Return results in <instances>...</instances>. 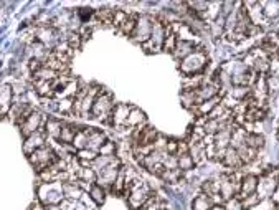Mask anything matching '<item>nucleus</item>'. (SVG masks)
<instances>
[{"mask_svg": "<svg viewBox=\"0 0 279 210\" xmlns=\"http://www.w3.org/2000/svg\"><path fill=\"white\" fill-rule=\"evenodd\" d=\"M122 194L126 196L131 210H139L149 201V197H151L154 192H152V189L149 187V184L144 181L142 177H139L136 181H132L131 184H127V186L124 187Z\"/></svg>", "mask_w": 279, "mask_h": 210, "instance_id": "obj_1", "label": "nucleus"}, {"mask_svg": "<svg viewBox=\"0 0 279 210\" xmlns=\"http://www.w3.org/2000/svg\"><path fill=\"white\" fill-rule=\"evenodd\" d=\"M38 202L41 206H61L65 202V192L61 182H43L38 186Z\"/></svg>", "mask_w": 279, "mask_h": 210, "instance_id": "obj_2", "label": "nucleus"}, {"mask_svg": "<svg viewBox=\"0 0 279 210\" xmlns=\"http://www.w3.org/2000/svg\"><path fill=\"white\" fill-rule=\"evenodd\" d=\"M112 107H114V103H112L111 95L106 93L104 90H101L96 96L94 103H93L91 117H94V119L101 121V122H109Z\"/></svg>", "mask_w": 279, "mask_h": 210, "instance_id": "obj_3", "label": "nucleus"}, {"mask_svg": "<svg viewBox=\"0 0 279 210\" xmlns=\"http://www.w3.org/2000/svg\"><path fill=\"white\" fill-rule=\"evenodd\" d=\"M206 61H208V58H206L205 50L201 47H197L193 53H190L187 58H184L180 61V71H182L185 76L197 75L206 66Z\"/></svg>", "mask_w": 279, "mask_h": 210, "instance_id": "obj_4", "label": "nucleus"}, {"mask_svg": "<svg viewBox=\"0 0 279 210\" xmlns=\"http://www.w3.org/2000/svg\"><path fill=\"white\" fill-rule=\"evenodd\" d=\"M28 161L35 169H37V172H41V171H45L46 167L53 166V164L58 161V156H56L53 147L45 144L43 147L35 151L33 154H30Z\"/></svg>", "mask_w": 279, "mask_h": 210, "instance_id": "obj_5", "label": "nucleus"}, {"mask_svg": "<svg viewBox=\"0 0 279 210\" xmlns=\"http://www.w3.org/2000/svg\"><path fill=\"white\" fill-rule=\"evenodd\" d=\"M165 33H167V27H165V25L160 22L159 18H154L151 38H149L147 42L142 45V48L146 50V52H149V53L160 52V50H162V47H164Z\"/></svg>", "mask_w": 279, "mask_h": 210, "instance_id": "obj_6", "label": "nucleus"}, {"mask_svg": "<svg viewBox=\"0 0 279 210\" xmlns=\"http://www.w3.org/2000/svg\"><path fill=\"white\" fill-rule=\"evenodd\" d=\"M278 184H279L278 169H275L273 172H268L265 177L260 179V182H258V189H256L258 197H260L261 201H263V199H266V197H273V194H275Z\"/></svg>", "mask_w": 279, "mask_h": 210, "instance_id": "obj_7", "label": "nucleus"}, {"mask_svg": "<svg viewBox=\"0 0 279 210\" xmlns=\"http://www.w3.org/2000/svg\"><path fill=\"white\" fill-rule=\"evenodd\" d=\"M152 23H154V18H151V17H146V15H141V17H137L136 28H134V33H132L131 38L134 40V42L144 45L149 38H151Z\"/></svg>", "mask_w": 279, "mask_h": 210, "instance_id": "obj_8", "label": "nucleus"}, {"mask_svg": "<svg viewBox=\"0 0 279 210\" xmlns=\"http://www.w3.org/2000/svg\"><path fill=\"white\" fill-rule=\"evenodd\" d=\"M119 171H121V161H119V159H116L111 166H107L106 169H102V171L97 174L96 184H97V186H101L102 189H106V187L111 189L112 186H114Z\"/></svg>", "mask_w": 279, "mask_h": 210, "instance_id": "obj_9", "label": "nucleus"}, {"mask_svg": "<svg viewBox=\"0 0 279 210\" xmlns=\"http://www.w3.org/2000/svg\"><path fill=\"white\" fill-rule=\"evenodd\" d=\"M45 117H43V114H41L40 111H35L33 109V112L32 114H30L27 119H25V122L22 126H20V129H22V134L25 136V137H28L30 134H33V132H37V131H40L41 127L45 126Z\"/></svg>", "mask_w": 279, "mask_h": 210, "instance_id": "obj_10", "label": "nucleus"}, {"mask_svg": "<svg viewBox=\"0 0 279 210\" xmlns=\"http://www.w3.org/2000/svg\"><path fill=\"white\" fill-rule=\"evenodd\" d=\"M46 142V134H45V126L41 127L40 131L33 132V134H30L28 137H25V142H23V152L27 156L33 154L35 151L40 149V147H43Z\"/></svg>", "mask_w": 279, "mask_h": 210, "instance_id": "obj_11", "label": "nucleus"}, {"mask_svg": "<svg viewBox=\"0 0 279 210\" xmlns=\"http://www.w3.org/2000/svg\"><path fill=\"white\" fill-rule=\"evenodd\" d=\"M129 112H131V106L126 105V103H117L112 107V112H111V119H109V124L119 127H126V122H127V116Z\"/></svg>", "mask_w": 279, "mask_h": 210, "instance_id": "obj_12", "label": "nucleus"}, {"mask_svg": "<svg viewBox=\"0 0 279 210\" xmlns=\"http://www.w3.org/2000/svg\"><path fill=\"white\" fill-rule=\"evenodd\" d=\"M258 182H260V179H258L256 176H253V174H248V176H245L241 179L240 191H238V199H240V201L246 199L248 196H251V194H256Z\"/></svg>", "mask_w": 279, "mask_h": 210, "instance_id": "obj_13", "label": "nucleus"}, {"mask_svg": "<svg viewBox=\"0 0 279 210\" xmlns=\"http://www.w3.org/2000/svg\"><path fill=\"white\" fill-rule=\"evenodd\" d=\"M243 5H245V8H246L248 18H250V22L255 25V27H261V25H265L266 18H265V15H263L260 2H246Z\"/></svg>", "mask_w": 279, "mask_h": 210, "instance_id": "obj_14", "label": "nucleus"}, {"mask_svg": "<svg viewBox=\"0 0 279 210\" xmlns=\"http://www.w3.org/2000/svg\"><path fill=\"white\" fill-rule=\"evenodd\" d=\"M12 100H13V90L10 85L0 86V117L8 114L12 109Z\"/></svg>", "mask_w": 279, "mask_h": 210, "instance_id": "obj_15", "label": "nucleus"}, {"mask_svg": "<svg viewBox=\"0 0 279 210\" xmlns=\"http://www.w3.org/2000/svg\"><path fill=\"white\" fill-rule=\"evenodd\" d=\"M63 121L55 119V117H50V119L45 121V134L46 137H50L51 141L60 142V136H61V129H63Z\"/></svg>", "mask_w": 279, "mask_h": 210, "instance_id": "obj_16", "label": "nucleus"}, {"mask_svg": "<svg viewBox=\"0 0 279 210\" xmlns=\"http://www.w3.org/2000/svg\"><path fill=\"white\" fill-rule=\"evenodd\" d=\"M142 126H146V114H144V111H141L139 107H131V112H129L126 122V129L134 131Z\"/></svg>", "mask_w": 279, "mask_h": 210, "instance_id": "obj_17", "label": "nucleus"}, {"mask_svg": "<svg viewBox=\"0 0 279 210\" xmlns=\"http://www.w3.org/2000/svg\"><path fill=\"white\" fill-rule=\"evenodd\" d=\"M33 88L38 93L41 98H48L53 100L55 93H53V81H43V80H33Z\"/></svg>", "mask_w": 279, "mask_h": 210, "instance_id": "obj_18", "label": "nucleus"}, {"mask_svg": "<svg viewBox=\"0 0 279 210\" xmlns=\"http://www.w3.org/2000/svg\"><path fill=\"white\" fill-rule=\"evenodd\" d=\"M63 192H65V199H68L70 202H78L81 201L83 194L85 191L78 186V182L75 184H63Z\"/></svg>", "mask_w": 279, "mask_h": 210, "instance_id": "obj_19", "label": "nucleus"}, {"mask_svg": "<svg viewBox=\"0 0 279 210\" xmlns=\"http://www.w3.org/2000/svg\"><path fill=\"white\" fill-rule=\"evenodd\" d=\"M93 129L94 127H80V131H78V134L75 136V141H73V146L75 149H86L88 147V139H90V134L93 132Z\"/></svg>", "mask_w": 279, "mask_h": 210, "instance_id": "obj_20", "label": "nucleus"}, {"mask_svg": "<svg viewBox=\"0 0 279 210\" xmlns=\"http://www.w3.org/2000/svg\"><path fill=\"white\" fill-rule=\"evenodd\" d=\"M106 141H107V139H106L104 132H101V131H97V129H93V132L90 134V139H88V147H86V149H91V151H94V152H99L101 146L104 144Z\"/></svg>", "mask_w": 279, "mask_h": 210, "instance_id": "obj_21", "label": "nucleus"}, {"mask_svg": "<svg viewBox=\"0 0 279 210\" xmlns=\"http://www.w3.org/2000/svg\"><path fill=\"white\" fill-rule=\"evenodd\" d=\"M80 127L75 124H70V122H65L63 129H61V136H60V142L61 144H73L75 136L78 134Z\"/></svg>", "mask_w": 279, "mask_h": 210, "instance_id": "obj_22", "label": "nucleus"}, {"mask_svg": "<svg viewBox=\"0 0 279 210\" xmlns=\"http://www.w3.org/2000/svg\"><path fill=\"white\" fill-rule=\"evenodd\" d=\"M246 137H248L246 129H243V127H233V131H231V139H230V147L240 149L241 146L246 144Z\"/></svg>", "mask_w": 279, "mask_h": 210, "instance_id": "obj_23", "label": "nucleus"}, {"mask_svg": "<svg viewBox=\"0 0 279 210\" xmlns=\"http://www.w3.org/2000/svg\"><path fill=\"white\" fill-rule=\"evenodd\" d=\"M225 164L226 167L230 169H240L243 164L240 161V156H238V151L233 149V147H228V149L225 151V156H223V161H221Z\"/></svg>", "mask_w": 279, "mask_h": 210, "instance_id": "obj_24", "label": "nucleus"}, {"mask_svg": "<svg viewBox=\"0 0 279 210\" xmlns=\"http://www.w3.org/2000/svg\"><path fill=\"white\" fill-rule=\"evenodd\" d=\"M195 48L197 47H195V43L192 42H180V40H177V47L174 50V55H175V58L184 60V58H187L190 53H193Z\"/></svg>", "mask_w": 279, "mask_h": 210, "instance_id": "obj_25", "label": "nucleus"}, {"mask_svg": "<svg viewBox=\"0 0 279 210\" xmlns=\"http://www.w3.org/2000/svg\"><path fill=\"white\" fill-rule=\"evenodd\" d=\"M265 107L255 106V105H248V109L245 112V122H258L265 117Z\"/></svg>", "mask_w": 279, "mask_h": 210, "instance_id": "obj_26", "label": "nucleus"}, {"mask_svg": "<svg viewBox=\"0 0 279 210\" xmlns=\"http://www.w3.org/2000/svg\"><path fill=\"white\" fill-rule=\"evenodd\" d=\"M116 159H117L116 156H99V154H97V157L91 162L90 167L96 172V176H97V174H99L102 169H106L107 166H111V164L114 162Z\"/></svg>", "mask_w": 279, "mask_h": 210, "instance_id": "obj_27", "label": "nucleus"}, {"mask_svg": "<svg viewBox=\"0 0 279 210\" xmlns=\"http://www.w3.org/2000/svg\"><path fill=\"white\" fill-rule=\"evenodd\" d=\"M218 103H221V101H220V96H215V98L203 101V103L198 105L197 107H195V109H197L198 116H203V117H206V116L210 114L211 111L215 109L216 106H218Z\"/></svg>", "mask_w": 279, "mask_h": 210, "instance_id": "obj_28", "label": "nucleus"}, {"mask_svg": "<svg viewBox=\"0 0 279 210\" xmlns=\"http://www.w3.org/2000/svg\"><path fill=\"white\" fill-rule=\"evenodd\" d=\"M211 207H213V201L206 194H200L192 202V210H210Z\"/></svg>", "mask_w": 279, "mask_h": 210, "instance_id": "obj_29", "label": "nucleus"}, {"mask_svg": "<svg viewBox=\"0 0 279 210\" xmlns=\"http://www.w3.org/2000/svg\"><path fill=\"white\" fill-rule=\"evenodd\" d=\"M96 157H97V152L91 151V149H81L76 152V159L80 161L81 167H90L91 162L94 161Z\"/></svg>", "mask_w": 279, "mask_h": 210, "instance_id": "obj_30", "label": "nucleus"}, {"mask_svg": "<svg viewBox=\"0 0 279 210\" xmlns=\"http://www.w3.org/2000/svg\"><path fill=\"white\" fill-rule=\"evenodd\" d=\"M236 151H238V156H240L241 164H251L258 157V151L251 149V147H248L246 144L241 146L240 149H236Z\"/></svg>", "mask_w": 279, "mask_h": 210, "instance_id": "obj_31", "label": "nucleus"}, {"mask_svg": "<svg viewBox=\"0 0 279 210\" xmlns=\"http://www.w3.org/2000/svg\"><path fill=\"white\" fill-rule=\"evenodd\" d=\"M265 18H275L279 15V2H260Z\"/></svg>", "mask_w": 279, "mask_h": 210, "instance_id": "obj_32", "label": "nucleus"}, {"mask_svg": "<svg viewBox=\"0 0 279 210\" xmlns=\"http://www.w3.org/2000/svg\"><path fill=\"white\" fill-rule=\"evenodd\" d=\"M88 192H90V197L93 199V202L97 204V206H101V204L104 202V199H106V191H104V189H102L101 186H97V184H93Z\"/></svg>", "mask_w": 279, "mask_h": 210, "instance_id": "obj_33", "label": "nucleus"}, {"mask_svg": "<svg viewBox=\"0 0 279 210\" xmlns=\"http://www.w3.org/2000/svg\"><path fill=\"white\" fill-rule=\"evenodd\" d=\"M246 146L251 147V149L255 151H260L263 146H265V137L256 134V132H248V137H246Z\"/></svg>", "mask_w": 279, "mask_h": 210, "instance_id": "obj_34", "label": "nucleus"}, {"mask_svg": "<svg viewBox=\"0 0 279 210\" xmlns=\"http://www.w3.org/2000/svg\"><path fill=\"white\" fill-rule=\"evenodd\" d=\"M175 47H177V37H175V33L170 30V25L167 27V33H165V40H164V47L162 50L164 52H169V53H174Z\"/></svg>", "mask_w": 279, "mask_h": 210, "instance_id": "obj_35", "label": "nucleus"}, {"mask_svg": "<svg viewBox=\"0 0 279 210\" xmlns=\"http://www.w3.org/2000/svg\"><path fill=\"white\" fill-rule=\"evenodd\" d=\"M182 174L184 172L180 171V169H165L160 177L169 184H177L180 182V179H182Z\"/></svg>", "mask_w": 279, "mask_h": 210, "instance_id": "obj_36", "label": "nucleus"}, {"mask_svg": "<svg viewBox=\"0 0 279 210\" xmlns=\"http://www.w3.org/2000/svg\"><path fill=\"white\" fill-rule=\"evenodd\" d=\"M136 23H137V15H132V13H129V17L127 20L124 22L119 30L124 33V35H127V37H132V33H134V28H136Z\"/></svg>", "mask_w": 279, "mask_h": 210, "instance_id": "obj_37", "label": "nucleus"}, {"mask_svg": "<svg viewBox=\"0 0 279 210\" xmlns=\"http://www.w3.org/2000/svg\"><path fill=\"white\" fill-rule=\"evenodd\" d=\"M56 109H58L61 114H73V111H75V98L60 100L58 105H56Z\"/></svg>", "mask_w": 279, "mask_h": 210, "instance_id": "obj_38", "label": "nucleus"}, {"mask_svg": "<svg viewBox=\"0 0 279 210\" xmlns=\"http://www.w3.org/2000/svg\"><path fill=\"white\" fill-rule=\"evenodd\" d=\"M266 90L268 96H276L279 93V78L276 75H270L266 78Z\"/></svg>", "mask_w": 279, "mask_h": 210, "instance_id": "obj_39", "label": "nucleus"}, {"mask_svg": "<svg viewBox=\"0 0 279 210\" xmlns=\"http://www.w3.org/2000/svg\"><path fill=\"white\" fill-rule=\"evenodd\" d=\"M177 162H179V169L180 171H190V169H193L195 162L190 154H184V156H179L177 157Z\"/></svg>", "mask_w": 279, "mask_h": 210, "instance_id": "obj_40", "label": "nucleus"}, {"mask_svg": "<svg viewBox=\"0 0 279 210\" xmlns=\"http://www.w3.org/2000/svg\"><path fill=\"white\" fill-rule=\"evenodd\" d=\"M112 17H114V10L112 8H99L96 12V18L102 23H111Z\"/></svg>", "mask_w": 279, "mask_h": 210, "instance_id": "obj_41", "label": "nucleus"}, {"mask_svg": "<svg viewBox=\"0 0 279 210\" xmlns=\"http://www.w3.org/2000/svg\"><path fill=\"white\" fill-rule=\"evenodd\" d=\"M127 17H129V13L126 12V10H119V8H116V10H114V17H112L111 25H114V27L119 28L121 25L127 20Z\"/></svg>", "mask_w": 279, "mask_h": 210, "instance_id": "obj_42", "label": "nucleus"}, {"mask_svg": "<svg viewBox=\"0 0 279 210\" xmlns=\"http://www.w3.org/2000/svg\"><path fill=\"white\" fill-rule=\"evenodd\" d=\"M261 202V199L258 197V194H251V196H248L246 199H243L241 201V206H243V209H255L258 204Z\"/></svg>", "mask_w": 279, "mask_h": 210, "instance_id": "obj_43", "label": "nucleus"}, {"mask_svg": "<svg viewBox=\"0 0 279 210\" xmlns=\"http://www.w3.org/2000/svg\"><path fill=\"white\" fill-rule=\"evenodd\" d=\"M97 154L99 156H114L116 154V144L112 141H106L104 144L101 146V149Z\"/></svg>", "mask_w": 279, "mask_h": 210, "instance_id": "obj_44", "label": "nucleus"}, {"mask_svg": "<svg viewBox=\"0 0 279 210\" xmlns=\"http://www.w3.org/2000/svg\"><path fill=\"white\" fill-rule=\"evenodd\" d=\"M81 37H80V33H71L70 37H68V47L71 48V50H78L80 47H81Z\"/></svg>", "mask_w": 279, "mask_h": 210, "instance_id": "obj_45", "label": "nucleus"}, {"mask_svg": "<svg viewBox=\"0 0 279 210\" xmlns=\"http://www.w3.org/2000/svg\"><path fill=\"white\" fill-rule=\"evenodd\" d=\"M225 210H243L241 201L238 197H233V199H230V201H226Z\"/></svg>", "mask_w": 279, "mask_h": 210, "instance_id": "obj_46", "label": "nucleus"}, {"mask_svg": "<svg viewBox=\"0 0 279 210\" xmlns=\"http://www.w3.org/2000/svg\"><path fill=\"white\" fill-rule=\"evenodd\" d=\"M93 13H94V12H93L91 8H80V10H78V15H81V17H83V20L90 18Z\"/></svg>", "mask_w": 279, "mask_h": 210, "instance_id": "obj_47", "label": "nucleus"}, {"mask_svg": "<svg viewBox=\"0 0 279 210\" xmlns=\"http://www.w3.org/2000/svg\"><path fill=\"white\" fill-rule=\"evenodd\" d=\"M273 201H275L276 204H279V184H278V187H276L275 194H273Z\"/></svg>", "mask_w": 279, "mask_h": 210, "instance_id": "obj_48", "label": "nucleus"}, {"mask_svg": "<svg viewBox=\"0 0 279 210\" xmlns=\"http://www.w3.org/2000/svg\"><path fill=\"white\" fill-rule=\"evenodd\" d=\"M210 210H225V207L223 206H213Z\"/></svg>", "mask_w": 279, "mask_h": 210, "instance_id": "obj_49", "label": "nucleus"}, {"mask_svg": "<svg viewBox=\"0 0 279 210\" xmlns=\"http://www.w3.org/2000/svg\"><path fill=\"white\" fill-rule=\"evenodd\" d=\"M276 210H279V204H276Z\"/></svg>", "mask_w": 279, "mask_h": 210, "instance_id": "obj_50", "label": "nucleus"}, {"mask_svg": "<svg viewBox=\"0 0 279 210\" xmlns=\"http://www.w3.org/2000/svg\"><path fill=\"white\" fill-rule=\"evenodd\" d=\"M276 55H278V56H279V48H278V52H276Z\"/></svg>", "mask_w": 279, "mask_h": 210, "instance_id": "obj_51", "label": "nucleus"}, {"mask_svg": "<svg viewBox=\"0 0 279 210\" xmlns=\"http://www.w3.org/2000/svg\"><path fill=\"white\" fill-rule=\"evenodd\" d=\"M278 37H279V33H278Z\"/></svg>", "mask_w": 279, "mask_h": 210, "instance_id": "obj_52", "label": "nucleus"}]
</instances>
